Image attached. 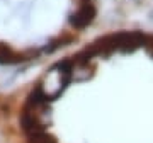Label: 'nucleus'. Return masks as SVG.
<instances>
[{"mask_svg":"<svg viewBox=\"0 0 153 143\" xmlns=\"http://www.w3.org/2000/svg\"><path fill=\"white\" fill-rule=\"evenodd\" d=\"M0 143H153V26L107 22L2 89Z\"/></svg>","mask_w":153,"mask_h":143,"instance_id":"nucleus-1","label":"nucleus"},{"mask_svg":"<svg viewBox=\"0 0 153 143\" xmlns=\"http://www.w3.org/2000/svg\"><path fill=\"white\" fill-rule=\"evenodd\" d=\"M105 24V0H0V90L71 53Z\"/></svg>","mask_w":153,"mask_h":143,"instance_id":"nucleus-2","label":"nucleus"}]
</instances>
